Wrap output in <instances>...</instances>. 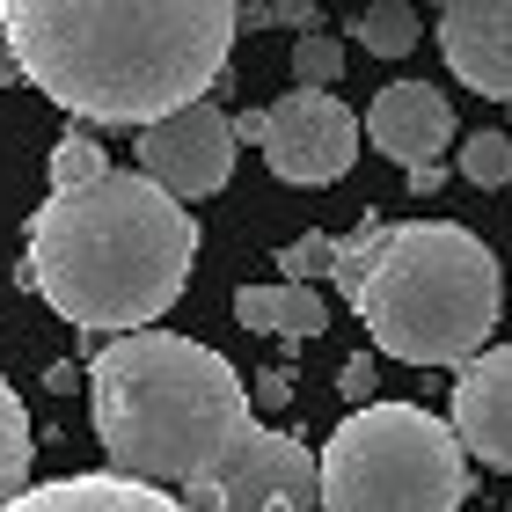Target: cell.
I'll list each match as a JSON object with an SVG mask.
<instances>
[{
    "instance_id": "6da1fadb",
    "label": "cell",
    "mask_w": 512,
    "mask_h": 512,
    "mask_svg": "<svg viewBox=\"0 0 512 512\" xmlns=\"http://www.w3.org/2000/svg\"><path fill=\"white\" fill-rule=\"evenodd\" d=\"M235 0H8L22 81L88 125H161L227 74Z\"/></svg>"
},
{
    "instance_id": "7a4b0ae2",
    "label": "cell",
    "mask_w": 512,
    "mask_h": 512,
    "mask_svg": "<svg viewBox=\"0 0 512 512\" xmlns=\"http://www.w3.org/2000/svg\"><path fill=\"white\" fill-rule=\"evenodd\" d=\"M198 220L147 176L110 169L88 191H52L22 235V286L74 330L139 337L191 286Z\"/></svg>"
},
{
    "instance_id": "3957f363",
    "label": "cell",
    "mask_w": 512,
    "mask_h": 512,
    "mask_svg": "<svg viewBox=\"0 0 512 512\" xmlns=\"http://www.w3.org/2000/svg\"><path fill=\"white\" fill-rule=\"evenodd\" d=\"M88 410L110 454V476L125 483H213L227 447L249 432V388L235 359L176 330L110 337L88 352Z\"/></svg>"
},
{
    "instance_id": "277c9868",
    "label": "cell",
    "mask_w": 512,
    "mask_h": 512,
    "mask_svg": "<svg viewBox=\"0 0 512 512\" xmlns=\"http://www.w3.org/2000/svg\"><path fill=\"white\" fill-rule=\"evenodd\" d=\"M337 293L374 330L381 359L403 366H469L491 352L505 315V271L483 235L454 220H381L366 213L359 235L337 242Z\"/></svg>"
},
{
    "instance_id": "5b68a950",
    "label": "cell",
    "mask_w": 512,
    "mask_h": 512,
    "mask_svg": "<svg viewBox=\"0 0 512 512\" xmlns=\"http://www.w3.org/2000/svg\"><path fill=\"white\" fill-rule=\"evenodd\" d=\"M469 454L417 403H366L322 447V512H461Z\"/></svg>"
},
{
    "instance_id": "8992f818",
    "label": "cell",
    "mask_w": 512,
    "mask_h": 512,
    "mask_svg": "<svg viewBox=\"0 0 512 512\" xmlns=\"http://www.w3.org/2000/svg\"><path fill=\"white\" fill-rule=\"evenodd\" d=\"M359 139H366V118H352V103H337L330 88H286L264 110V161L293 191H322V183L352 176Z\"/></svg>"
},
{
    "instance_id": "52a82bcc",
    "label": "cell",
    "mask_w": 512,
    "mask_h": 512,
    "mask_svg": "<svg viewBox=\"0 0 512 512\" xmlns=\"http://www.w3.org/2000/svg\"><path fill=\"white\" fill-rule=\"evenodd\" d=\"M213 491H220V512H315L322 505V454H308L293 432L249 425L213 469Z\"/></svg>"
},
{
    "instance_id": "ba28073f",
    "label": "cell",
    "mask_w": 512,
    "mask_h": 512,
    "mask_svg": "<svg viewBox=\"0 0 512 512\" xmlns=\"http://www.w3.org/2000/svg\"><path fill=\"white\" fill-rule=\"evenodd\" d=\"M139 176L161 183L176 205L227 191V176H235V118L213 103H191L176 118L147 125L139 132Z\"/></svg>"
},
{
    "instance_id": "9c48e42d",
    "label": "cell",
    "mask_w": 512,
    "mask_h": 512,
    "mask_svg": "<svg viewBox=\"0 0 512 512\" xmlns=\"http://www.w3.org/2000/svg\"><path fill=\"white\" fill-rule=\"evenodd\" d=\"M454 439L483 469L512 476V344H491L454 374Z\"/></svg>"
},
{
    "instance_id": "30bf717a",
    "label": "cell",
    "mask_w": 512,
    "mask_h": 512,
    "mask_svg": "<svg viewBox=\"0 0 512 512\" xmlns=\"http://www.w3.org/2000/svg\"><path fill=\"white\" fill-rule=\"evenodd\" d=\"M439 52H447L461 88L512 103V0H447L439 8Z\"/></svg>"
},
{
    "instance_id": "8fae6325",
    "label": "cell",
    "mask_w": 512,
    "mask_h": 512,
    "mask_svg": "<svg viewBox=\"0 0 512 512\" xmlns=\"http://www.w3.org/2000/svg\"><path fill=\"white\" fill-rule=\"evenodd\" d=\"M366 139L395 161V169H432L439 154L454 147V103L439 96L432 81H388L374 110H366Z\"/></svg>"
},
{
    "instance_id": "7c38bea8",
    "label": "cell",
    "mask_w": 512,
    "mask_h": 512,
    "mask_svg": "<svg viewBox=\"0 0 512 512\" xmlns=\"http://www.w3.org/2000/svg\"><path fill=\"white\" fill-rule=\"evenodd\" d=\"M8 512H183V498L169 491H147V483H125V476H59V483H37L22 491Z\"/></svg>"
},
{
    "instance_id": "4fadbf2b",
    "label": "cell",
    "mask_w": 512,
    "mask_h": 512,
    "mask_svg": "<svg viewBox=\"0 0 512 512\" xmlns=\"http://www.w3.org/2000/svg\"><path fill=\"white\" fill-rule=\"evenodd\" d=\"M235 322L242 330H256V337H322L330 330V308H322V293L315 286H242L235 293Z\"/></svg>"
},
{
    "instance_id": "5bb4252c",
    "label": "cell",
    "mask_w": 512,
    "mask_h": 512,
    "mask_svg": "<svg viewBox=\"0 0 512 512\" xmlns=\"http://www.w3.org/2000/svg\"><path fill=\"white\" fill-rule=\"evenodd\" d=\"M30 410H22V395L8 388V374H0V512H8L22 491H30Z\"/></svg>"
},
{
    "instance_id": "9a60e30c",
    "label": "cell",
    "mask_w": 512,
    "mask_h": 512,
    "mask_svg": "<svg viewBox=\"0 0 512 512\" xmlns=\"http://www.w3.org/2000/svg\"><path fill=\"white\" fill-rule=\"evenodd\" d=\"M417 30H425V22H417L410 0H374V8H359V22H352V37L374 59H403L410 44H417Z\"/></svg>"
},
{
    "instance_id": "2e32d148",
    "label": "cell",
    "mask_w": 512,
    "mask_h": 512,
    "mask_svg": "<svg viewBox=\"0 0 512 512\" xmlns=\"http://www.w3.org/2000/svg\"><path fill=\"white\" fill-rule=\"evenodd\" d=\"M44 169H52V191H88V183L110 176V161H103V147L88 132H66L59 147L44 154Z\"/></svg>"
},
{
    "instance_id": "e0dca14e",
    "label": "cell",
    "mask_w": 512,
    "mask_h": 512,
    "mask_svg": "<svg viewBox=\"0 0 512 512\" xmlns=\"http://www.w3.org/2000/svg\"><path fill=\"white\" fill-rule=\"evenodd\" d=\"M461 176H469L476 191H505L512 183V139L505 132H469L461 139Z\"/></svg>"
},
{
    "instance_id": "ac0fdd59",
    "label": "cell",
    "mask_w": 512,
    "mask_h": 512,
    "mask_svg": "<svg viewBox=\"0 0 512 512\" xmlns=\"http://www.w3.org/2000/svg\"><path fill=\"white\" fill-rule=\"evenodd\" d=\"M344 74V44L337 37H293V88H330Z\"/></svg>"
},
{
    "instance_id": "d6986e66",
    "label": "cell",
    "mask_w": 512,
    "mask_h": 512,
    "mask_svg": "<svg viewBox=\"0 0 512 512\" xmlns=\"http://www.w3.org/2000/svg\"><path fill=\"white\" fill-rule=\"evenodd\" d=\"M278 271H286V286H315L322 271H337V235H300V242H286L278 249Z\"/></svg>"
},
{
    "instance_id": "ffe728a7",
    "label": "cell",
    "mask_w": 512,
    "mask_h": 512,
    "mask_svg": "<svg viewBox=\"0 0 512 512\" xmlns=\"http://www.w3.org/2000/svg\"><path fill=\"white\" fill-rule=\"evenodd\" d=\"M337 395L344 403H374V359H344V374H337Z\"/></svg>"
},
{
    "instance_id": "44dd1931",
    "label": "cell",
    "mask_w": 512,
    "mask_h": 512,
    "mask_svg": "<svg viewBox=\"0 0 512 512\" xmlns=\"http://www.w3.org/2000/svg\"><path fill=\"white\" fill-rule=\"evenodd\" d=\"M256 403H293V374H286V366H271V374H256Z\"/></svg>"
},
{
    "instance_id": "7402d4cb",
    "label": "cell",
    "mask_w": 512,
    "mask_h": 512,
    "mask_svg": "<svg viewBox=\"0 0 512 512\" xmlns=\"http://www.w3.org/2000/svg\"><path fill=\"white\" fill-rule=\"evenodd\" d=\"M242 139L264 147V110H235V147H242Z\"/></svg>"
},
{
    "instance_id": "603a6c76",
    "label": "cell",
    "mask_w": 512,
    "mask_h": 512,
    "mask_svg": "<svg viewBox=\"0 0 512 512\" xmlns=\"http://www.w3.org/2000/svg\"><path fill=\"white\" fill-rule=\"evenodd\" d=\"M439 183H447V169H439V161H432V169H410V191H417V198H432Z\"/></svg>"
},
{
    "instance_id": "cb8c5ba5",
    "label": "cell",
    "mask_w": 512,
    "mask_h": 512,
    "mask_svg": "<svg viewBox=\"0 0 512 512\" xmlns=\"http://www.w3.org/2000/svg\"><path fill=\"white\" fill-rule=\"evenodd\" d=\"M22 81V66H15V52H8V44H0V88H15Z\"/></svg>"
},
{
    "instance_id": "d4e9b609",
    "label": "cell",
    "mask_w": 512,
    "mask_h": 512,
    "mask_svg": "<svg viewBox=\"0 0 512 512\" xmlns=\"http://www.w3.org/2000/svg\"><path fill=\"white\" fill-rule=\"evenodd\" d=\"M0 44H8V8H0Z\"/></svg>"
},
{
    "instance_id": "484cf974",
    "label": "cell",
    "mask_w": 512,
    "mask_h": 512,
    "mask_svg": "<svg viewBox=\"0 0 512 512\" xmlns=\"http://www.w3.org/2000/svg\"><path fill=\"white\" fill-rule=\"evenodd\" d=\"M505 512H512V505H505Z\"/></svg>"
}]
</instances>
